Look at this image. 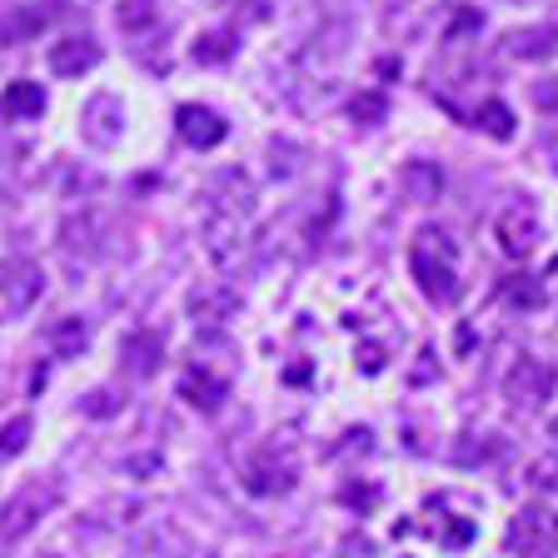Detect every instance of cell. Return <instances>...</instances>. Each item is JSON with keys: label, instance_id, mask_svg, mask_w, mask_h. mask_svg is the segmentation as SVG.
I'll list each match as a JSON object with an SVG mask.
<instances>
[{"label": "cell", "instance_id": "1", "mask_svg": "<svg viewBox=\"0 0 558 558\" xmlns=\"http://www.w3.org/2000/svg\"><path fill=\"white\" fill-rule=\"evenodd\" d=\"M459 250L449 244V234L444 230H418V240H414V250H409V275L418 279V290L429 294L434 304H453L459 300Z\"/></svg>", "mask_w": 558, "mask_h": 558}, {"label": "cell", "instance_id": "2", "mask_svg": "<svg viewBox=\"0 0 558 558\" xmlns=\"http://www.w3.org/2000/svg\"><path fill=\"white\" fill-rule=\"evenodd\" d=\"M60 499H65L60 478H31V484L15 488L11 499L0 504V554H11V548L31 534L35 523L50 519V513L60 509Z\"/></svg>", "mask_w": 558, "mask_h": 558}, {"label": "cell", "instance_id": "3", "mask_svg": "<svg viewBox=\"0 0 558 558\" xmlns=\"http://www.w3.org/2000/svg\"><path fill=\"white\" fill-rule=\"evenodd\" d=\"M40 294H46V269L35 265L31 255L0 259V314H5V319L31 314L35 304H40Z\"/></svg>", "mask_w": 558, "mask_h": 558}, {"label": "cell", "instance_id": "4", "mask_svg": "<svg viewBox=\"0 0 558 558\" xmlns=\"http://www.w3.org/2000/svg\"><path fill=\"white\" fill-rule=\"evenodd\" d=\"M513 558H554L558 554V509L548 504H523L509 523Z\"/></svg>", "mask_w": 558, "mask_h": 558}, {"label": "cell", "instance_id": "5", "mask_svg": "<svg viewBox=\"0 0 558 558\" xmlns=\"http://www.w3.org/2000/svg\"><path fill=\"white\" fill-rule=\"evenodd\" d=\"M494 240H499V250L509 259L534 255L538 240H544V220H538V209L529 205V199H513V205H504L499 215H494Z\"/></svg>", "mask_w": 558, "mask_h": 558}, {"label": "cell", "instance_id": "6", "mask_svg": "<svg viewBox=\"0 0 558 558\" xmlns=\"http://www.w3.org/2000/svg\"><path fill=\"white\" fill-rule=\"evenodd\" d=\"M548 395H554V369H548L544 360H534V354H523V360L504 374V399H509L513 409H523V414L544 409Z\"/></svg>", "mask_w": 558, "mask_h": 558}, {"label": "cell", "instance_id": "7", "mask_svg": "<svg viewBox=\"0 0 558 558\" xmlns=\"http://www.w3.org/2000/svg\"><path fill=\"white\" fill-rule=\"evenodd\" d=\"M240 484L255 494V499H279V494H290L294 488V464L290 459H279V449H259L250 464H244Z\"/></svg>", "mask_w": 558, "mask_h": 558}, {"label": "cell", "instance_id": "8", "mask_svg": "<svg viewBox=\"0 0 558 558\" xmlns=\"http://www.w3.org/2000/svg\"><path fill=\"white\" fill-rule=\"evenodd\" d=\"M46 65L56 81H81L85 70L100 65V46H95V35H65L46 50Z\"/></svg>", "mask_w": 558, "mask_h": 558}, {"label": "cell", "instance_id": "9", "mask_svg": "<svg viewBox=\"0 0 558 558\" xmlns=\"http://www.w3.org/2000/svg\"><path fill=\"white\" fill-rule=\"evenodd\" d=\"M174 125H180V140H185L190 150H215V145L230 135V125H225L209 105H180V110H174Z\"/></svg>", "mask_w": 558, "mask_h": 558}, {"label": "cell", "instance_id": "10", "mask_svg": "<svg viewBox=\"0 0 558 558\" xmlns=\"http://www.w3.org/2000/svg\"><path fill=\"white\" fill-rule=\"evenodd\" d=\"M120 364H125V374H135V379H155L165 364V339L155 335V329H130V335L120 339Z\"/></svg>", "mask_w": 558, "mask_h": 558}, {"label": "cell", "instance_id": "11", "mask_svg": "<svg viewBox=\"0 0 558 558\" xmlns=\"http://www.w3.org/2000/svg\"><path fill=\"white\" fill-rule=\"evenodd\" d=\"M190 314L205 329H225L240 314V294L230 284H199V290H190Z\"/></svg>", "mask_w": 558, "mask_h": 558}, {"label": "cell", "instance_id": "12", "mask_svg": "<svg viewBox=\"0 0 558 558\" xmlns=\"http://www.w3.org/2000/svg\"><path fill=\"white\" fill-rule=\"evenodd\" d=\"M399 195L409 205H434L444 195V170L434 160H404L399 165Z\"/></svg>", "mask_w": 558, "mask_h": 558}, {"label": "cell", "instance_id": "13", "mask_svg": "<svg viewBox=\"0 0 558 558\" xmlns=\"http://www.w3.org/2000/svg\"><path fill=\"white\" fill-rule=\"evenodd\" d=\"M180 399L195 404L199 414H220L225 399H230V384H225L215 369H190L185 379H180Z\"/></svg>", "mask_w": 558, "mask_h": 558}, {"label": "cell", "instance_id": "14", "mask_svg": "<svg viewBox=\"0 0 558 558\" xmlns=\"http://www.w3.org/2000/svg\"><path fill=\"white\" fill-rule=\"evenodd\" d=\"M504 56L513 60H554L558 56V25H523L504 35Z\"/></svg>", "mask_w": 558, "mask_h": 558}, {"label": "cell", "instance_id": "15", "mask_svg": "<svg viewBox=\"0 0 558 558\" xmlns=\"http://www.w3.org/2000/svg\"><path fill=\"white\" fill-rule=\"evenodd\" d=\"M46 349L56 354V360H81V349L90 344V319H81V314H60V319H50L46 325Z\"/></svg>", "mask_w": 558, "mask_h": 558}, {"label": "cell", "instance_id": "16", "mask_svg": "<svg viewBox=\"0 0 558 558\" xmlns=\"http://www.w3.org/2000/svg\"><path fill=\"white\" fill-rule=\"evenodd\" d=\"M209 195H215V209H220V215H234V220L255 209V185H250V174L244 170H225Z\"/></svg>", "mask_w": 558, "mask_h": 558}, {"label": "cell", "instance_id": "17", "mask_svg": "<svg viewBox=\"0 0 558 558\" xmlns=\"http://www.w3.org/2000/svg\"><path fill=\"white\" fill-rule=\"evenodd\" d=\"M0 116L5 120H40L46 116V90L40 81H11L0 90Z\"/></svg>", "mask_w": 558, "mask_h": 558}, {"label": "cell", "instance_id": "18", "mask_svg": "<svg viewBox=\"0 0 558 558\" xmlns=\"http://www.w3.org/2000/svg\"><path fill=\"white\" fill-rule=\"evenodd\" d=\"M50 21V11H40V5H25V11H5L0 15V40L5 46H25V40H35L40 35V25Z\"/></svg>", "mask_w": 558, "mask_h": 558}, {"label": "cell", "instance_id": "19", "mask_svg": "<svg viewBox=\"0 0 558 558\" xmlns=\"http://www.w3.org/2000/svg\"><path fill=\"white\" fill-rule=\"evenodd\" d=\"M474 125L484 130L488 140H513V135H519V120H513V110L504 100H484V105H478Z\"/></svg>", "mask_w": 558, "mask_h": 558}, {"label": "cell", "instance_id": "20", "mask_svg": "<svg viewBox=\"0 0 558 558\" xmlns=\"http://www.w3.org/2000/svg\"><path fill=\"white\" fill-rule=\"evenodd\" d=\"M504 304H513V310H523V314L544 310V284H538L534 275H509L504 279Z\"/></svg>", "mask_w": 558, "mask_h": 558}, {"label": "cell", "instance_id": "21", "mask_svg": "<svg viewBox=\"0 0 558 558\" xmlns=\"http://www.w3.org/2000/svg\"><path fill=\"white\" fill-rule=\"evenodd\" d=\"M205 250L215 259H234V250H240V220H234V215H215V220H209V230H205Z\"/></svg>", "mask_w": 558, "mask_h": 558}, {"label": "cell", "instance_id": "22", "mask_svg": "<svg viewBox=\"0 0 558 558\" xmlns=\"http://www.w3.org/2000/svg\"><path fill=\"white\" fill-rule=\"evenodd\" d=\"M155 15H160V5H155V0H120V5H116V25H120V31H130V35L145 31Z\"/></svg>", "mask_w": 558, "mask_h": 558}, {"label": "cell", "instance_id": "23", "mask_svg": "<svg viewBox=\"0 0 558 558\" xmlns=\"http://www.w3.org/2000/svg\"><path fill=\"white\" fill-rule=\"evenodd\" d=\"M349 116L364 120V125H379V120L389 116V95H379V90H360L354 100H349Z\"/></svg>", "mask_w": 558, "mask_h": 558}, {"label": "cell", "instance_id": "24", "mask_svg": "<svg viewBox=\"0 0 558 558\" xmlns=\"http://www.w3.org/2000/svg\"><path fill=\"white\" fill-rule=\"evenodd\" d=\"M25 444H31V418H11L5 429H0V459H15V453H25Z\"/></svg>", "mask_w": 558, "mask_h": 558}, {"label": "cell", "instance_id": "25", "mask_svg": "<svg viewBox=\"0 0 558 558\" xmlns=\"http://www.w3.org/2000/svg\"><path fill=\"white\" fill-rule=\"evenodd\" d=\"M339 499H344V509H354V513H374L379 509V488L374 484H344L339 488Z\"/></svg>", "mask_w": 558, "mask_h": 558}, {"label": "cell", "instance_id": "26", "mask_svg": "<svg viewBox=\"0 0 558 558\" xmlns=\"http://www.w3.org/2000/svg\"><path fill=\"white\" fill-rule=\"evenodd\" d=\"M225 56H230V35H199L195 40V60H205V65H215Z\"/></svg>", "mask_w": 558, "mask_h": 558}, {"label": "cell", "instance_id": "27", "mask_svg": "<svg viewBox=\"0 0 558 558\" xmlns=\"http://www.w3.org/2000/svg\"><path fill=\"white\" fill-rule=\"evenodd\" d=\"M499 453V444H494V434H484V444H459V464H488Z\"/></svg>", "mask_w": 558, "mask_h": 558}, {"label": "cell", "instance_id": "28", "mask_svg": "<svg viewBox=\"0 0 558 558\" xmlns=\"http://www.w3.org/2000/svg\"><path fill=\"white\" fill-rule=\"evenodd\" d=\"M120 404H125V395H120V399H116V395H110V389H95V395H90V399H85V404H81V409H85V414H95V418H105V414H116V409H120Z\"/></svg>", "mask_w": 558, "mask_h": 558}, {"label": "cell", "instance_id": "29", "mask_svg": "<svg viewBox=\"0 0 558 558\" xmlns=\"http://www.w3.org/2000/svg\"><path fill=\"white\" fill-rule=\"evenodd\" d=\"M529 484H534V488H558V459H538Z\"/></svg>", "mask_w": 558, "mask_h": 558}, {"label": "cell", "instance_id": "30", "mask_svg": "<svg viewBox=\"0 0 558 558\" xmlns=\"http://www.w3.org/2000/svg\"><path fill=\"white\" fill-rule=\"evenodd\" d=\"M534 105L544 110V116H554L558 110V81L554 85H534Z\"/></svg>", "mask_w": 558, "mask_h": 558}, {"label": "cell", "instance_id": "31", "mask_svg": "<svg viewBox=\"0 0 558 558\" xmlns=\"http://www.w3.org/2000/svg\"><path fill=\"white\" fill-rule=\"evenodd\" d=\"M434 374H439V369H434V354H429V349H424V354H418V364H414V369H409V384H429Z\"/></svg>", "mask_w": 558, "mask_h": 558}, {"label": "cell", "instance_id": "32", "mask_svg": "<svg viewBox=\"0 0 558 558\" xmlns=\"http://www.w3.org/2000/svg\"><path fill=\"white\" fill-rule=\"evenodd\" d=\"M360 360H364V374H379V369H384V349H379V344H364Z\"/></svg>", "mask_w": 558, "mask_h": 558}, {"label": "cell", "instance_id": "33", "mask_svg": "<svg viewBox=\"0 0 558 558\" xmlns=\"http://www.w3.org/2000/svg\"><path fill=\"white\" fill-rule=\"evenodd\" d=\"M125 469H135V474H155V469H160V459H130Z\"/></svg>", "mask_w": 558, "mask_h": 558}, {"label": "cell", "instance_id": "34", "mask_svg": "<svg viewBox=\"0 0 558 558\" xmlns=\"http://www.w3.org/2000/svg\"><path fill=\"white\" fill-rule=\"evenodd\" d=\"M40 558H60V554H40Z\"/></svg>", "mask_w": 558, "mask_h": 558}, {"label": "cell", "instance_id": "35", "mask_svg": "<svg viewBox=\"0 0 558 558\" xmlns=\"http://www.w3.org/2000/svg\"><path fill=\"white\" fill-rule=\"evenodd\" d=\"M0 185H5V180H0Z\"/></svg>", "mask_w": 558, "mask_h": 558}]
</instances>
